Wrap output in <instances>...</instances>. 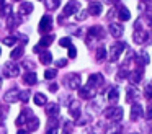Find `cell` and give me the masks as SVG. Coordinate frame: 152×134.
<instances>
[{"label": "cell", "mask_w": 152, "mask_h": 134, "mask_svg": "<svg viewBox=\"0 0 152 134\" xmlns=\"http://www.w3.org/2000/svg\"><path fill=\"white\" fill-rule=\"evenodd\" d=\"M126 48V44L124 42H115V44L111 46V51H110V59H111L113 62H116L118 61V57H119V54L123 52V49Z\"/></svg>", "instance_id": "6da1fadb"}, {"label": "cell", "mask_w": 152, "mask_h": 134, "mask_svg": "<svg viewBox=\"0 0 152 134\" xmlns=\"http://www.w3.org/2000/svg\"><path fill=\"white\" fill-rule=\"evenodd\" d=\"M106 116L113 121H119L123 118V108L121 106H113L110 110H106Z\"/></svg>", "instance_id": "7a4b0ae2"}, {"label": "cell", "mask_w": 152, "mask_h": 134, "mask_svg": "<svg viewBox=\"0 0 152 134\" xmlns=\"http://www.w3.org/2000/svg\"><path fill=\"white\" fill-rule=\"evenodd\" d=\"M80 8V3L79 2H69L67 3L66 7H64V10H62V15H64V18H66V16H70V15H74V13L77 12V10Z\"/></svg>", "instance_id": "3957f363"}, {"label": "cell", "mask_w": 152, "mask_h": 134, "mask_svg": "<svg viewBox=\"0 0 152 134\" xmlns=\"http://www.w3.org/2000/svg\"><path fill=\"white\" fill-rule=\"evenodd\" d=\"M20 74V67H18L17 64H5V67H4V75L5 77H15V75H18Z\"/></svg>", "instance_id": "277c9868"}, {"label": "cell", "mask_w": 152, "mask_h": 134, "mask_svg": "<svg viewBox=\"0 0 152 134\" xmlns=\"http://www.w3.org/2000/svg\"><path fill=\"white\" fill-rule=\"evenodd\" d=\"M67 80H66V85L69 88H79L80 87V75L79 74H70L67 75Z\"/></svg>", "instance_id": "5b68a950"}, {"label": "cell", "mask_w": 152, "mask_h": 134, "mask_svg": "<svg viewBox=\"0 0 152 134\" xmlns=\"http://www.w3.org/2000/svg\"><path fill=\"white\" fill-rule=\"evenodd\" d=\"M51 26H53V18H51V15H44L39 21V31L46 33L51 29Z\"/></svg>", "instance_id": "8992f818"}, {"label": "cell", "mask_w": 152, "mask_h": 134, "mask_svg": "<svg viewBox=\"0 0 152 134\" xmlns=\"http://www.w3.org/2000/svg\"><path fill=\"white\" fill-rule=\"evenodd\" d=\"M142 114H144V110H142L141 105H139V103L132 105V108H131V119L132 121H137Z\"/></svg>", "instance_id": "52a82bcc"}, {"label": "cell", "mask_w": 152, "mask_h": 134, "mask_svg": "<svg viewBox=\"0 0 152 134\" xmlns=\"http://www.w3.org/2000/svg\"><path fill=\"white\" fill-rule=\"evenodd\" d=\"M18 100H20V92H18L17 88H13V90L5 93V101H8V103H15V101H18Z\"/></svg>", "instance_id": "ba28073f"}, {"label": "cell", "mask_w": 152, "mask_h": 134, "mask_svg": "<svg viewBox=\"0 0 152 134\" xmlns=\"http://www.w3.org/2000/svg\"><path fill=\"white\" fill-rule=\"evenodd\" d=\"M103 83V77H102V75H100V74H92V75H90V77H88V83H87V85H88V87H96V85H102Z\"/></svg>", "instance_id": "9c48e42d"}, {"label": "cell", "mask_w": 152, "mask_h": 134, "mask_svg": "<svg viewBox=\"0 0 152 134\" xmlns=\"http://www.w3.org/2000/svg\"><path fill=\"white\" fill-rule=\"evenodd\" d=\"M79 93H80V97L82 98H93L95 97V92L92 90V87H80V90H79Z\"/></svg>", "instance_id": "30bf717a"}, {"label": "cell", "mask_w": 152, "mask_h": 134, "mask_svg": "<svg viewBox=\"0 0 152 134\" xmlns=\"http://www.w3.org/2000/svg\"><path fill=\"white\" fill-rule=\"evenodd\" d=\"M134 41L137 42V44H141V42H145L147 41V33L145 31H142V29H136L134 31Z\"/></svg>", "instance_id": "8fae6325"}, {"label": "cell", "mask_w": 152, "mask_h": 134, "mask_svg": "<svg viewBox=\"0 0 152 134\" xmlns=\"http://www.w3.org/2000/svg\"><path fill=\"white\" fill-rule=\"evenodd\" d=\"M123 31H124V29H123V26H121V25H116V23L110 25V33H111V34L115 36V38H119V36L123 34Z\"/></svg>", "instance_id": "7c38bea8"}, {"label": "cell", "mask_w": 152, "mask_h": 134, "mask_svg": "<svg viewBox=\"0 0 152 134\" xmlns=\"http://www.w3.org/2000/svg\"><path fill=\"white\" fill-rule=\"evenodd\" d=\"M88 13H90V15H100V13H102V3H100V2H93V3H90V7H88Z\"/></svg>", "instance_id": "4fadbf2b"}, {"label": "cell", "mask_w": 152, "mask_h": 134, "mask_svg": "<svg viewBox=\"0 0 152 134\" xmlns=\"http://www.w3.org/2000/svg\"><path fill=\"white\" fill-rule=\"evenodd\" d=\"M31 10H33V3L21 2V5H20V15H28V13H31Z\"/></svg>", "instance_id": "5bb4252c"}, {"label": "cell", "mask_w": 152, "mask_h": 134, "mask_svg": "<svg viewBox=\"0 0 152 134\" xmlns=\"http://www.w3.org/2000/svg\"><path fill=\"white\" fill-rule=\"evenodd\" d=\"M39 59H41V62H43L44 65H48V64L53 62V54H51L49 51H44V52H41V54H39Z\"/></svg>", "instance_id": "9a60e30c"}, {"label": "cell", "mask_w": 152, "mask_h": 134, "mask_svg": "<svg viewBox=\"0 0 152 134\" xmlns=\"http://www.w3.org/2000/svg\"><path fill=\"white\" fill-rule=\"evenodd\" d=\"M23 80L26 85H34L38 82V78H36V74H34V72H30V74H25Z\"/></svg>", "instance_id": "2e32d148"}, {"label": "cell", "mask_w": 152, "mask_h": 134, "mask_svg": "<svg viewBox=\"0 0 152 134\" xmlns=\"http://www.w3.org/2000/svg\"><path fill=\"white\" fill-rule=\"evenodd\" d=\"M88 34L93 36V38H102V36H103V29L100 28V26H92V28L88 29Z\"/></svg>", "instance_id": "e0dca14e"}, {"label": "cell", "mask_w": 152, "mask_h": 134, "mask_svg": "<svg viewBox=\"0 0 152 134\" xmlns=\"http://www.w3.org/2000/svg\"><path fill=\"white\" fill-rule=\"evenodd\" d=\"M119 20H123V21H128L129 18H131V13H129L128 8H124V7H119Z\"/></svg>", "instance_id": "ac0fdd59"}, {"label": "cell", "mask_w": 152, "mask_h": 134, "mask_svg": "<svg viewBox=\"0 0 152 134\" xmlns=\"http://www.w3.org/2000/svg\"><path fill=\"white\" fill-rule=\"evenodd\" d=\"M33 100H34V103L38 105V106H43V105H46V97H44L43 93H34V97H33Z\"/></svg>", "instance_id": "d6986e66"}, {"label": "cell", "mask_w": 152, "mask_h": 134, "mask_svg": "<svg viewBox=\"0 0 152 134\" xmlns=\"http://www.w3.org/2000/svg\"><path fill=\"white\" fill-rule=\"evenodd\" d=\"M59 110H61V108L57 106V105L51 103V105H48V108H46V113L49 114V116H56V114L59 113Z\"/></svg>", "instance_id": "ffe728a7"}, {"label": "cell", "mask_w": 152, "mask_h": 134, "mask_svg": "<svg viewBox=\"0 0 152 134\" xmlns=\"http://www.w3.org/2000/svg\"><path fill=\"white\" fill-rule=\"evenodd\" d=\"M53 39H54V34H49V36H43L41 38V41H39V46L41 48H48V46L53 42Z\"/></svg>", "instance_id": "44dd1931"}, {"label": "cell", "mask_w": 152, "mask_h": 134, "mask_svg": "<svg viewBox=\"0 0 152 134\" xmlns=\"http://www.w3.org/2000/svg\"><path fill=\"white\" fill-rule=\"evenodd\" d=\"M26 123H28V129H30V131L38 129V126H39V121H38V118H36V116L30 118V119H28Z\"/></svg>", "instance_id": "7402d4cb"}, {"label": "cell", "mask_w": 152, "mask_h": 134, "mask_svg": "<svg viewBox=\"0 0 152 134\" xmlns=\"http://www.w3.org/2000/svg\"><path fill=\"white\" fill-rule=\"evenodd\" d=\"M70 114H72L74 118H79V114H80V105L77 103V101H74V103L70 105Z\"/></svg>", "instance_id": "603a6c76"}, {"label": "cell", "mask_w": 152, "mask_h": 134, "mask_svg": "<svg viewBox=\"0 0 152 134\" xmlns=\"http://www.w3.org/2000/svg\"><path fill=\"white\" fill-rule=\"evenodd\" d=\"M108 98H110V101H118V98H119V92H118V88H111L110 90V95H108Z\"/></svg>", "instance_id": "cb8c5ba5"}, {"label": "cell", "mask_w": 152, "mask_h": 134, "mask_svg": "<svg viewBox=\"0 0 152 134\" xmlns=\"http://www.w3.org/2000/svg\"><path fill=\"white\" fill-rule=\"evenodd\" d=\"M129 80H131V83H137L139 80H141V74H139V70H134L129 74Z\"/></svg>", "instance_id": "d4e9b609"}, {"label": "cell", "mask_w": 152, "mask_h": 134, "mask_svg": "<svg viewBox=\"0 0 152 134\" xmlns=\"http://www.w3.org/2000/svg\"><path fill=\"white\" fill-rule=\"evenodd\" d=\"M137 62H139V64H142V65L149 64V56H147V52H141V54L137 56Z\"/></svg>", "instance_id": "484cf974"}, {"label": "cell", "mask_w": 152, "mask_h": 134, "mask_svg": "<svg viewBox=\"0 0 152 134\" xmlns=\"http://www.w3.org/2000/svg\"><path fill=\"white\" fill-rule=\"evenodd\" d=\"M57 75V70L56 69H48L46 72H44V77L48 78V80H51V78H54Z\"/></svg>", "instance_id": "4316f807"}, {"label": "cell", "mask_w": 152, "mask_h": 134, "mask_svg": "<svg viewBox=\"0 0 152 134\" xmlns=\"http://www.w3.org/2000/svg\"><path fill=\"white\" fill-rule=\"evenodd\" d=\"M21 54H23V48H15L13 51H12V59H18V57H21Z\"/></svg>", "instance_id": "83f0119b"}, {"label": "cell", "mask_w": 152, "mask_h": 134, "mask_svg": "<svg viewBox=\"0 0 152 134\" xmlns=\"http://www.w3.org/2000/svg\"><path fill=\"white\" fill-rule=\"evenodd\" d=\"M61 0H49L48 2V10H56L57 7H59Z\"/></svg>", "instance_id": "f1b7e54d"}, {"label": "cell", "mask_w": 152, "mask_h": 134, "mask_svg": "<svg viewBox=\"0 0 152 134\" xmlns=\"http://www.w3.org/2000/svg\"><path fill=\"white\" fill-rule=\"evenodd\" d=\"M96 57H98L100 61H103V59L106 57V52H105V48H103V46L98 48V51H96Z\"/></svg>", "instance_id": "f546056e"}, {"label": "cell", "mask_w": 152, "mask_h": 134, "mask_svg": "<svg viewBox=\"0 0 152 134\" xmlns=\"http://www.w3.org/2000/svg\"><path fill=\"white\" fill-rule=\"evenodd\" d=\"M15 42H17V38H13V36H7L4 39V44H7V46H13Z\"/></svg>", "instance_id": "4dcf8cb0"}, {"label": "cell", "mask_w": 152, "mask_h": 134, "mask_svg": "<svg viewBox=\"0 0 152 134\" xmlns=\"http://www.w3.org/2000/svg\"><path fill=\"white\" fill-rule=\"evenodd\" d=\"M59 44L64 46V48H70V46H72V44H70V38H62L59 41Z\"/></svg>", "instance_id": "1f68e13d"}, {"label": "cell", "mask_w": 152, "mask_h": 134, "mask_svg": "<svg viewBox=\"0 0 152 134\" xmlns=\"http://www.w3.org/2000/svg\"><path fill=\"white\" fill-rule=\"evenodd\" d=\"M20 100L21 101H28V100H30V92H20Z\"/></svg>", "instance_id": "d6a6232c"}, {"label": "cell", "mask_w": 152, "mask_h": 134, "mask_svg": "<svg viewBox=\"0 0 152 134\" xmlns=\"http://www.w3.org/2000/svg\"><path fill=\"white\" fill-rule=\"evenodd\" d=\"M145 97H147L149 100H152V85H147V87H145Z\"/></svg>", "instance_id": "836d02e7"}, {"label": "cell", "mask_w": 152, "mask_h": 134, "mask_svg": "<svg viewBox=\"0 0 152 134\" xmlns=\"http://www.w3.org/2000/svg\"><path fill=\"white\" fill-rule=\"evenodd\" d=\"M75 56H77V49L74 48V46H70V48H69V57H70V59H74Z\"/></svg>", "instance_id": "e575fe53"}, {"label": "cell", "mask_w": 152, "mask_h": 134, "mask_svg": "<svg viewBox=\"0 0 152 134\" xmlns=\"http://www.w3.org/2000/svg\"><path fill=\"white\" fill-rule=\"evenodd\" d=\"M66 64H67V61H66V59H59V61L56 62V65H57V67H61V65H66Z\"/></svg>", "instance_id": "d590c367"}, {"label": "cell", "mask_w": 152, "mask_h": 134, "mask_svg": "<svg viewBox=\"0 0 152 134\" xmlns=\"http://www.w3.org/2000/svg\"><path fill=\"white\" fill-rule=\"evenodd\" d=\"M145 118H147V119H152V106H149V110H147V114H145Z\"/></svg>", "instance_id": "8d00e7d4"}, {"label": "cell", "mask_w": 152, "mask_h": 134, "mask_svg": "<svg viewBox=\"0 0 152 134\" xmlns=\"http://www.w3.org/2000/svg\"><path fill=\"white\" fill-rule=\"evenodd\" d=\"M87 13H88V12H80V15L77 16V20H83V18L87 16Z\"/></svg>", "instance_id": "74e56055"}, {"label": "cell", "mask_w": 152, "mask_h": 134, "mask_svg": "<svg viewBox=\"0 0 152 134\" xmlns=\"http://www.w3.org/2000/svg\"><path fill=\"white\" fill-rule=\"evenodd\" d=\"M49 90H51V92H56V90H57V85H56V83H51V85H49Z\"/></svg>", "instance_id": "f35d334b"}, {"label": "cell", "mask_w": 152, "mask_h": 134, "mask_svg": "<svg viewBox=\"0 0 152 134\" xmlns=\"http://www.w3.org/2000/svg\"><path fill=\"white\" fill-rule=\"evenodd\" d=\"M48 134H57V129L56 127H51V129L48 131Z\"/></svg>", "instance_id": "ab89813d"}, {"label": "cell", "mask_w": 152, "mask_h": 134, "mask_svg": "<svg viewBox=\"0 0 152 134\" xmlns=\"http://www.w3.org/2000/svg\"><path fill=\"white\" fill-rule=\"evenodd\" d=\"M4 7H5V2L4 0H0V10H4Z\"/></svg>", "instance_id": "60d3db41"}, {"label": "cell", "mask_w": 152, "mask_h": 134, "mask_svg": "<svg viewBox=\"0 0 152 134\" xmlns=\"http://www.w3.org/2000/svg\"><path fill=\"white\" fill-rule=\"evenodd\" d=\"M18 134H28L26 131H18Z\"/></svg>", "instance_id": "b9f144b4"}, {"label": "cell", "mask_w": 152, "mask_h": 134, "mask_svg": "<svg viewBox=\"0 0 152 134\" xmlns=\"http://www.w3.org/2000/svg\"><path fill=\"white\" fill-rule=\"evenodd\" d=\"M0 87H2V80H0Z\"/></svg>", "instance_id": "7bdbcfd3"}, {"label": "cell", "mask_w": 152, "mask_h": 134, "mask_svg": "<svg viewBox=\"0 0 152 134\" xmlns=\"http://www.w3.org/2000/svg\"><path fill=\"white\" fill-rule=\"evenodd\" d=\"M141 2H147V0H141Z\"/></svg>", "instance_id": "ee69618b"}, {"label": "cell", "mask_w": 152, "mask_h": 134, "mask_svg": "<svg viewBox=\"0 0 152 134\" xmlns=\"http://www.w3.org/2000/svg\"><path fill=\"white\" fill-rule=\"evenodd\" d=\"M39 2H43V0H39Z\"/></svg>", "instance_id": "f6af8a7d"}, {"label": "cell", "mask_w": 152, "mask_h": 134, "mask_svg": "<svg viewBox=\"0 0 152 134\" xmlns=\"http://www.w3.org/2000/svg\"><path fill=\"white\" fill-rule=\"evenodd\" d=\"M136 134H137V133H136Z\"/></svg>", "instance_id": "bcb514c9"}]
</instances>
